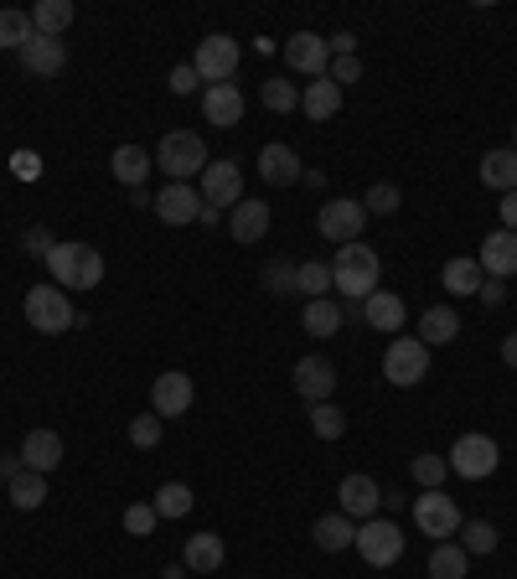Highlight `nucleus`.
Returning <instances> with one entry per match:
<instances>
[{
	"label": "nucleus",
	"mask_w": 517,
	"mask_h": 579,
	"mask_svg": "<svg viewBox=\"0 0 517 579\" xmlns=\"http://www.w3.org/2000/svg\"><path fill=\"white\" fill-rule=\"evenodd\" d=\"M384 280V259L378 249H368L362 238L357 243H341L337 259H331V290H341V300H368Z\"/></svg>",
	"instance_id": "f257e3e1"
},
{
	"label": "nucleus",
	"mask_w": 517,
	"mask_h": 579,
	"mask_svg": "<svg viewBox=\"0 0 517 579\" xmlns=\"http://www.w3.org/2000/svg\"><path fill=\"white\" fill-rule=\"evenodd\" d=\"M47 269H52V284H58V290H99L103 253L89 249V243H52Z\"/></svg>",
	"instance_id": "f03ea898"
},
{
	"label": "nucleus",
	"mask_w": 517,
	"mask_h": 579,
	"mask_svg": "<svg viewBox=\"0 0 517 579\" xmlns=\"http://www.w3.org/2000/svg\"><path fill=\"white\" fill-rule=\"evenodd\" d=\"M27 327L42 331V337H62L68 327H78V311H73V300H68V290H58L52 280L27 290Z\"/></svg>",
	"instance_id": "7ed1b4c3"
},
{
	"label": "nucleus",
	"mask_w": 517,
	"mask_h": 579,
	"mask_svg": "<svg viewBox=\"0 0 517 579\" xmlns=\"http://www.w3.org/2000/svg\"><path fill=\"white\" fill-rule=\"evenodd\" d=\"M156 171H166L171 181H192L207 171V146H202V134L192 130H171L156 146Z\"/></svg>",
	"instance_id": "20e7f679"
},
{
	"label": "nucleus",
	"mask_w": 517,
	"mask_h": 579,
	"mask_svg": "<svg viewBox=\"0 0 517 579\" xmlns=\"http://www.w3.org/2000/svg\"><path fill=\"white\" fill-rule=\"evenodd\" d=\"M414 522H419V533L425 538H456L460 533V522H466V512H460L456 497H445V491H419L414 497Z\"/></svg>",
	"instance_id": "39448f33"
},
{
	"label": "nucleus",
	"mask_w": 517,
	"mask_h": 579,
	"mask_svg": "<svg viewBox=\"0 0 517 579\" xmlns=\"http://www.w3.org/2000/svg\"><path fill=\"white\" fill-rule=\"evenodd\" d=\"M503 466V450H497V440L491 435H460L456 446H450V471L466 476V481H487L491 471Z\"/></svg>",
	"instance_id": "423d86ee"
},
{
	"label": "nucleus",
	"mask_w": 517,
	"mask_h": 579,
	"mask_svg": "<svg viewBox=\"0 0 517 579\" xmlns=\"http://www.w3.org/2000/svg\"><path fill=\"white\" fill-rule=\"evenodd\" d=\"M425 372H429V347L419 342V337H394L384 352V378L394 388H414V383H425Z\"/></svg>",
	"instance_id": "0eeeda50"
},
{
	"label": "nucleus",
	"mask_w": 517,
	"mask_h": 579,
	"mask_svg": "<svg viewBox=\"0 0 517 579\" xmlns=\"http://www.w3.org/2000/svg\"><path fill=\"white\" fill-rule=\"evenodd\" d=\"M362 559H368L372 569H388V565H399L404 559V533H399V522H388V518H368L362 528H357V543H352Z\"/></svg>",
	"instance_id": "6e6552de"
},
{
	"label": "nucleus",
	"mask_w": 517,
	"mask_h": 579,
	"mask_svg": "<svg viewBox=\"0 0 517 579\" xmlns=\"http://www.w3.org/2000/svg\"><path fill=\"white\" fill-rule=\"evenodd\" d=\"M238 42L228 37V31H212V37H202L197 42V58H192V68H197V78H202V89L207 83H228V78L238 73Z\"/></svg>",
	"instance_id": "1a4fd4ad"
},
{
	"label": "nucleus",
	"mask_w": 517,
	"mask_h": 579,
	"mask_svg": "<svg viewBox=\"0 0 517 579\" xmlns=\"http://www.w3.org/2000/svg\"><path fill=\"white\" fill-rule=\"evenodd\" d=\"M197 192H202V202L207 208H228L233 212L238 202H243V166L233 161V156H222V161H207V171H202V187H197Z\"/></svg>",
	"instance_id": "9d476101"
},
{
	"label": "nucleus",
	"mask_w": 517,
	"mask_h": 579,
	"mask_svg": "<svg viewBox=\"0 0 517 579\" xmlns=\"http://www.w3.org/2000/svg\"><path fill=\"white\" fill-rule=\"evenodd\" d=\"M316 228H321V238H331V243H357L362 228H368V208L352 202V197H331V202H321V212H316Z\"/></svg>",
	"instance_id": "9b49d317"
},
{
	"label": "nucleus",
	"mask_w": 517,
	"mask_h": 579,
	"mask_svg": "<svg viewBox=\"0 0 517 579\" xmlns=\"http://www.w3.org/2000/svg\"><path fill=\"white\" fill-rule=\"evenodd\" d=\"M150 208H156V218H161L166 228H187V223H197V218H202L207 202H202V192H197V187H187V181H166Z\"/></svg>",
	"instance_id": "f8f14e48"
},
{
	"label": "nucleus",
	"mask_w": 517,
	"mask_h": 579,
	"mask_svg": "<svg viewBox=\"0 0 517 579\" xmlns=\"http://www.w3.org/2000/svg\"><path fill=\"white\" fill-rule=\"evenodd\" d=\"M192 399H197L192 372H161L150 383V415H161V419H181L192 409Z\"/></svg>",
	"instance_id": "ddd939ff"
},
{
	"label": "nucleus",
	"mask_w": 517,
	"mask_h": 579,
	"mask_svg": "<svg viewBox=\"0 0 517 579\" xmlns=\"http://www.w3.org/2000/svg\"><path fill=\"white\" fill-rule=\"evenodd\" d=\"M290 383H296V393L306 403H326L337 393V368H331V357H300Z\"/></svg>",
	"instance_id": "4468645a"
},
{
	"label": "nucleus",
	"mask_w": 517,
	"mask_h": 579,
	"mask_svg": "<svg viewBox=\"0 0 517 579\" xmlns=\"http://www.w3.org/2000/svg\"><path fill=\"white\" fill-rule=\"evenodd\" d=\"M337 497H341V512H347L352 522L378 518V507H384V487H378L372 476H341Z\"/></svg>",
	"instance_id": "2eb2a0df"
},
{
	"label": "nucleus",
	"mask_w": 517,
	"mask_h": 579,
	"mask_svg": "<svg viewBox=\"0 0 517 579\" xmlns=\"http://www.w3.org/2000/svg\"><path fill=\"white\" fill-rule=\"evenodd\" d=\"M280 52H285V62H290L296 73L326 78V62H331V47H326V37H316V31H296V37H290Z\"/></svg>",
	"instance_id": "dca6fc26"
},
{
	"label": "nucleus",
	"mask_w": 517,
	"mask_h": 579,
	"mask_svg": "<svg viewBox=\"0 0 517 579\" xmlns=\"http://www.w3.org/2000/svg\"><path fill=\"white\" fill-rule=\"evenodd\" d=\"M16 58H21V68H27V73L58 78L62 68H68V47H62V37H42V31H37V37H31V42L21 47Z\"/></svg>",
	"instance_id": "f3484780"
},
{
	"label": "nucleus",
	"mask_w": 517,
	"mask_h": 579,
	"mask_svg": "<svg viewBox=\"0 0 517 579\" xmlns=\"http://www.w3.org/2000/svg\"><path fill=\"white\" fill-rule=\"evenodd\" d=\"M476 264H481V274H487V280H513V274H517V233L497 228V233L481 243Z\"/></svg>",
	"instance_id": "a211bd4d"
},
{
	"label": "nucleus",
	"mask_w": 517,
	"mask_h": 579,
	"mask_svg": "<svg viewBox=\"0 0 517 579\" xmlns=\"http://www.w3.org/2000/svg\"><path fill=\"white\" fill-rule=\"evenodd\" d=\"M16 456H21V466H27V471L52 476L62 466V435L58 430H31L27 440H21V450H16Z\"/></svg>",
	"instance_id": "6ab92c4d"
},
{
	"label": "nucleus",
	"mask_w": 517,
	"mask_h": 579,
	"mask_svg": "<svg viewBox=\"0 0 517 579\" xmlns=\"http://www.w3.org/2000/svg\"><path fill=\"white\" fill-rule=\"evenodd\" d=\"M202 114H207V124L233 130L238 119H243V93H238V83H207L202 89Z\"/></svg>",
	"instance_id": "aec40b11"
},
{
	"label": "nucleus",
	"mask_w": 517,
	"mask_h": 579,
	"mask_svg": "<svg viewBox=\"0 0 517 579\" xmlns=\"http://www.w3.org/2000/svg\"><path fill=\"white\" fill-rule=\"evenodd\" d=\"M306 177V166H300V156L290 146H265L259 150V181H269V187H296V181Z\"/></svg>",
	"instance_id": "412c9836"
},
{
	"label": "nucleus",
	"mask_w": 517,
	"mask_h": 579,
	"mask_svg": "<svg viewBox=\"0 0 517 579\" xmlns=\"http://www.w3.org/2000/svg\"><path fill=\"white\" fill-rule=\"evenodd\" d=\"M269 223H275V212H269V202H259V197H243V202L228 212V228H233L238 243H265Z\"/></svg>",
	"instance_id": "4be33fe9"
},
{
	"label": "nucleus",
	"mask_w": 517,
	"mask_h": 579,
	"mask_svg": "<svg viewBox=\"0 0 517 579\" xmlns=\"http://www.w3.org/2000/svg\"><path fill=\"white\" fill-rule=\"evenodd\" d=\"M362 321H368L372 331H404V321H409V306H404L394 290H372V296L362 300Z\"/></svg>",
	"instance_id": "5701e85b"
},
{
	"label": "nucleus",
	"mask_w": 517,
	"mask_h": 579,
	"mask_svg": "<svg viewBox=\"0 0 517 579\" xmlns=\"http://www.w3.org/2000/svg\"><path fill=\"white\" fill-rule=\"evenodd\" d=\"M222 559H228V543L218 533H192L187 549H181V565L192 569V575H218Z\"/></svg>",
	"instance_id": "b1692460"
},
{
	"label": "nucleus",
	"mask_w": 517,
	"mask_h": 579,
	"mask_svg": "<svg viewBox=\"0 0 517 579\" xmlns=\"http://www.w3.org/2000/svg\"><path fill=\"white\" fill-rule=\"evenodd\" d=\"M481 187H491V192H517V150L513 146H497L481 156Z\"/></svg>",
	"instance_id": "393cba45"
},
{
	"label": "nucleus",
	"mask_w": 517,
	"mask_h": 579,
	"mask_svg": "<svg viewBox=\"0 0 517 579\" xmlns=\"http://www.w3.org/2000/svg\"><path fill=\"white\" fill-rule=\"evenodd\" d=\"M109 171H115V181H125L130 192H140V187H146V177L156 171V156H146L140 146H119L115 156H109Z\"/></svg>",
	"instance_id": "a878e982"
},
{
	"label": "nucleus",
	"mask_w": 517,
	"mask_h": 579,
	"mask_svg": "<svg viewBox=\"0 0 517 579\" xmlns=\"http://www.w3.org/2000/svg\"><path fill=\"white\" fill-rule=\"evenodd\" d=\"M456 337H460L456 306H429V311L419 316V342H425V347H450Z\"/></svg>",
	"instance_id": "bb28decb"
},
{
	"label": "nucleus",
	"mask_w": 517,
	"mask_h": 579,
	"mask_svg": "<svg viewBox=\"0 0 517 579\" xmlns=\"http://www.w3.org/2000/svg\"><path fill=\"white\" fill-rule=\"evenodd\" d=\"M310 538H316V549L321 553H341L357 543V522L347 518V512H326L316 528H310Z\"/></svg>",
	"instance_id": "cd10ccee"
},
{
	"label": "nucleus",
	"mask_w": 517,
	"mask_h": 579,
	"mask_svg": "<svg viewBox=\"0 0 517 579\" xmlns=\"http://www.w3.org/2000/svg\"><path fill=\"white\" fill-rule=\"evenodd\" d=\"M337 109H341V89L331 83V78H316V83H306V89H300V114L316 119V124H326Z\"/></svg>",
	"instance_id": "c85d7f7f"
},
{
	"label": "nucleus",
	"mask_w": 517,
	"mask_h": 579,
	"mask_svg": "<svg viewBox=\"0 0 517 579\" xmlns=\"http://www.w3.org/2000/svg\"><path fill=\"white\" fill-rule=\"evenodd\" d=\"M471 575V553L460 549V543H435V553H429V579H466Z\"/></svg>",
	"instance_id": "c756f323"
},
{
	"label": "nucleus",
	"mask_w": 517,
	"mask_h": 579,
	"mask_svg": "<svg viewBox=\"0 0 517 579\" xmlns=\"http://www.w3.org/2000/svg\"><path fill=\"white\" fill-rule=\"evenodd\" d=\"M73 0H37L31 6V27L42 31V37H62V31L73 27Z\"/></svg>",
	"instance_id": "7c9ffc66"
},
{
	"label": "nucleus",
	"mask_w": 517,
	"mask_h": 579,
	"mask_svg": "<svg viewBox=\"0 0 517 579\" xmlns=\"http://www.w3.org/2000/svg\"><path fill=\"white\" fill-rule=\"evenodd\" d=\"M6 497H11L16 512H37V507L47 502V476H37V471L11 476V481H6Z\"/></svg>",
	"instance_id": "2f4dec72"
},
{
	"label": "nucleus",
	"mask_w": 517,
	"mask_h": 579,
	"mask_svg": "<svg viewBox=\"0 0 517 579\" xmlns=\"http://www.w3.org/2000/svg\"><path fill=\"white\" fill-rule=\"evenodd\" d=\"M481 280H487V274H481V264H476V259H450V264L440 269V284L450 290V296H476V290H481Z\"/></svg>",
	"instance_id": "473e14b6"
},
{
	"label": "nucleus",
	"mask_w": 517,
	"mask_h": 579,
	"mask_svg": "<svg viewBox=\"0 0 517 579\" xmlns=\"http://www.w3.org/2000/svg\"><path fill=\"white\" fill-rule=\"evenodd\" d=\"M300 321H306L310 337H337V331H341V306L331 296L306 300V316H300Z\"/></svg>",
	"instance_id": "72a5a7b5"
},
{
	"label": "nucleus",
	"mask_w": 517,
	"mask_h": 579,
	"mask_svg": "<svg viewBox=\"0 0 517 579\" xmlns=\"http://www.w3.org/2000/svg\"><path fill=\"white\" fill-rule=\"evenodd\" d=\"M37 37V27H31V11H0V52H21V47Z\"/></svg>",
	"instance_id": "f704fd0d"
},
{
	"label": "nucleus",
	"mask_w": 517,
	"mask_h": 579,
	"mask_svg": "<svg viewBox=\"0 0 517 579\" xmlns=\"http://www.w3.org/2000/svg\"><path fill=\"white\" fill-rule=\"evenodd\" d=\"M497 528H491L487 518H471V522H460V549L471 553V559H481V553H497Z\"/></svg>",
	"instance_id": "c9c22d12"
},
{
	"label": "nucleus",
	"mask_w": 517,
	"mask_h": 579,
	"mask_svg": "<svg viewBox=\"0 0 517 579\" xmlns=\"http://www.w3.org/2000/svg\"><path fill=\"white\" fill-rule=\"evenodd\" d=\"M259 104L275 109V114H290V109H300V89L290 78H265L259 83Z\"/></svg>",
	"instance_id": "e433bc0d"
},
{
	"label": "nucleus",
	"mask_w": 517,
	"mask_h": 579,
	"mask_svg": "<svg viewBox=\"0 0 517 579\" xmlns=\"http://www.w3.org/2000/svg\"><path fill=\"white\" fill-rule=\"evenodd\" d=\"M156 518H187L192 512V487H181V481H166L161 491H156Z\"/></svg>",
	"instance_id": "4c0bfd02"
},
{
	"label": "nucleus",
	"mask_w": 517,
	"mask_h": 579,
	"mask_svg": "<svg viewBox=\"0 0 517 579\" xmlns=\"http://www.w3.org/2000/svg\"><path fill=\"white\" fill-rule=\"evenodd\" d=\"M310 430L321 435V440H341V435H347V415H341L331 399H326V403H310Z\"/></svg>",
	"instance_id": "58836bf2"
},
{
	"label": "nucleus",
	"mask_w": 517,
	"mask_h": 579,
	"mask_svg": "<svg viewBox=\"0 0 517 579\" xmlns=\"http://www.w3.org/2000/svg\"><path fill=\"white\" fill-rule=\"evenodd\" d=\"M296 290H306L310 300H321L326 290H331V264H321V259H306V264H296Z\"/></svg>",
	"instance_id": "ea45409f"
},
{
	"label": "nucleus",
	"mask_w": 517,
	"mask_h": 579,
	"mask_svg": "<svg viewBox=\"0 0 517 579\" xmlns=\"http://www.w3.org/2000/svg\"><path fill=\"white\" fill-rule=\"evenodd\" d=\"M362 208H368V218H388V212L404 208V192L394 187V181H372L368 197H362Z\"/></svg>",
	"instance_id": "a19ab883"
},
{
	"label": "nucleus",
	"mask_w": 517,
	"mask_h": 579,
	"mask_svg": "<svg viewBox=\"0 0 517 579\" xmlns=\"http://www.w3.org/2000/svg\"><path fill=\"white\" fill-rule=\"evenodd\" d=\"M409 471H414V481H419L425 491H440V481L450 476V461H445V456H429V450H425V456H414V461H409Z\"/></svg>",
	"instance_id": "79ce46f5"
},
{
	"label": "nucleus",
	"mask_w": 517,
	"mask_h": 579,
	"mask_svg": "<svg viewBox=\"0 0 517 579\" xmlns=\"http://www.w3.org/2000/svg\"><path fill=\"white\" fill-rule=\"evenodd\" d=\"M130 440H135V450H156V446H161V415H135L130 419Z\"/></svg>",
	"instance_id": "37998d69"
},
{
	"label": "nucleus",
	"mask_w": 517,
	"mask_h": 579,
	"mask_svg": "<svg viewBox=\"0 0 517 579\" xmlns=\"http://www.w3.org/2000/svg\"><path fill=\"white\" fill-rule=\"evenodd\" d=\"M156 522H161V518H156V507H150V502H135L130 512H125V533L150 538V533H156Z\"/></svg>",
	"instance_id": "c03bdc74"
},
{
	"label": "nucleus",
	"mask_w": 517,
	"mask_h": 579,
	"mask_svg": "<svg viewBox=\"0 0 517 579\" xmlns=\"http://www.w3.org/2000/svg\"><path fill=\"white\" fill-rule=\"evenodd\" d=\"M265 284L275 290V296H296V264H285V259H275V264L265 269Z\"/></svg>",
	"instance_id": "a18cd8bd"
},
{
	"label": "nucleus",
	"mask_w": 517,
	"mask_h": 579,
	"mask_svg": "<svg viewBox=\"0 0 517 579\" xmlns=\"http://www.w3.org/2000/svg\"><path fill=\"white\" fill-rule=\"evenodd\" d=\"M326 78H331L337 89H347V83H357V78H362V62H357V58H337Z\"/></svg>",
	"instance_id": "49530a36"
},
{
	"label": "nucleus",
	"mask_w": 517,
	"mask_h": 579,
	"mask_svg": "<svg viewBox=\"0 0 517 579\" xmlns=\"http://www.w3.org/2000/svg\"><path fill=\"white\" fill-rule=\"evenodd\" d=\"M202 78H197V68L192 62H181V68H171V93H192Z\"/></svg>",
	"instance_id": "de8ad7c7"
},
{
	"label": "nucleus",
	"mask_w": 517,
	"mask_h": 579,
	"mask_svg": "<svg viewBox=\"0 0 517 579\" xmlns=\"http://www.w3.org/2000/svg\"><path fill=\"white\" fill-rule=\"evenodd\" d=\"M481 306H503V296H507V280H481Z\"/></svg>",
	"instance_id": "09e8293b"
},
{
	"label": "nucleus",
	"mask_w": 517,
	"mask_h": 579,
	"mask_svg": "<svg viewBox=\"0 0 517 579\" xmlns=\"http://www.w3.org/2000/svg\"><path fill=\"white\" fill-rule=\"evenodd\" d=\"M497 212H503V228H507V233H517V192H507Z\"/></svg>",
	"instance_id": "8fccbe9b"
},
{
	"label": "nucleus",
	"mask_w": 517,
	"mask_h": 579,
	"mask_svg": "<svg viewBox=\"0 0 517 579\" xmlns=\"http://www.w3.org/2000/svg\"><path fill=\"white\" fill-rule=\"evenodd\" d=\"M27 249L37 253V259H47V253H52V238H47V233H27Z\"/></svg>",
	"instance_id": "3c124183"
},
{
	"label": "nucleus",
	"mask_w": 517,
	"mask_h": 579,
	"mask_svg": "<svg viewBox=\"0 0 517 579\" xmlns=\"http://www.w3.org/2000/svg\"><path fill=\"white\" fill-rule=\"evenodd\" d=\"M27 466H21V456H0V481H11V476H21Z\"/></svg>",
	"instance_id": "603ef678"
},
{
	"label": "nucleus",
	"mask_w": 517,
	"mask_h": 579,
	"mask_svg": "<svg viewBox=\"0 0 517 579\" xmlns=\"http://www.w3.org/2000/svg\"><path fill=\"white\" fill-rule=\"evenodd\" d=\"M503 362L517 372V331H507V337H503Z\"/></svg>",
	"instance_id": "864d4df0"
},
{
	"label": "nucleus",
	"mask_w": 517,
	"mask_h": 579,
	"mask_svg": "<svg viewBox=\"0 0 517 579\" xmlns=\"http://www.w3.org/2000/svg\"><path fill=\"white\" fill-rule=\"evenodd\" d=\"M166 579H187V575H181V569H177V565H171V569H166Z\"/></svg>",
	"instance_id": "5fc2aeb1"
},
{
	"label": "nucleus",
	"mask_w": 517,
	"mask_h": 579,
	"mask_svg": "<svg viewBox=\"0 0 517 579\" xmlns=\"http://www.w3.org/2000/svg\"><path fill=\"white\" fill-rule=\"evenodd\" d=\"M513 150H517V124H513Z\"/></svg>",
	"instance_id": "6e6d98bb"
}]
</instances>
